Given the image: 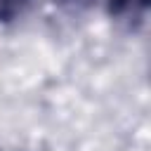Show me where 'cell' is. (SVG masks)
I'll return each instance as SVG.
<instances>
[{
	"mask_svg": "<svg viewBox=\"0 0 151 151\" xmlns=\"http://www.w3.org/2000/svg\"><path fill=\"white\" fill-rule=\"evenodd\" d=\"M106 9L116 19H142L149 9V0H106Z\"/></svg>",
	"mask_w": 151,
	"mask_h": 151,
	"instance_id": "6da1fadb",
	"label": "cell"
},
{
	"mask_svg": "<svg viewBox=\"0 0 151 151\" xmlns=\"http://www.w3.org/2000/svg\"><path fill=\"white\" fill-rule=\"evenodd\" d=\"M26 5H28V0H0V21L17 19Z\"/></svg>",
	"mask_w": 151,
	"mask_h": 151,
	"instance_id": "7a4b0ae2",
	"label": "cell"
}]
</instances>
